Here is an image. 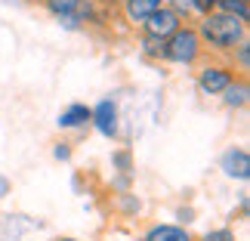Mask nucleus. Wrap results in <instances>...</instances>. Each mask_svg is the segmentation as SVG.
I'll use <instances>...</instances> for the list:
<instances>
[{
  "label": "nucleus",
  "instance_id": "1",
  "mask_svg": "<svg viewBox=\"0 0 250 241\" xmlns=\"http://www.w3.org/2000/svg\"><path fill=\"white\" fill-rule=\"evenodd\" d=\"M191 25H195L204 50L216 53V56H229L238 44L250 37V25L247 22L229 16V13H219V9H213V13H207V16H198Z\"/></svg>",
  "mask_w": 250,
  "mask_h": 241
},
{
  "label": "nucleus",
  "instance_id": "2",
  "mask_svg": "<svg viewBox=\"0 0 250 241\" xmlns=\"http://www.w3.org/2000/svg\"><path fill=\"white\" fill-rule=\"evenodd\" d=\"M204 53L207 50H204V44H201L195 25H179L164 41V56H161V62L176 65V68H195V65H201Z\"/></svg>",
  "mask_w": 250,
  "mask_h": 241
},
{
  "label": "nucleus",
  "instance_id": "3",
  "mask_svg": "<svg viewBox=\"0 0 250 241\" xmlns=\"http://www.w3.org/2000/svg\"><path fill=\"white\" fill-rule=\"evenodd\" d=\"M235 78L238 74H235V68L229 62H204V65H198V71H195V87H198L201 96H207V99H219L223 90Z\"/></svg>",
  "mask_w": 250,
  "mask_h": 241
},
{
  "label": "nucleus",
  "instance_id": "4",
  "mask_svg": "<svg viewBox=\"0 0 250 241\" xmlns=\"http://www.w3.org/2000/svg\"><path fill=\"white\" fill-rule=\"evenodd\" d=\"M90 127L108 142L121 136V109L114 96H102V99H96L90 105Z\"/></svg>",
  "mask_w": 250,
  "mask_h": 241
},
{
  "label": "nucleus",
  "instance_id": "5",
  "mask_svg": "<svg viewBox=\"0 0 250 241\" xmlns=\"http://www.w3.org/2000/svg\"><path fill=\"white\" fill-rule=\"evenodd\" d=\"M219 173L229 182H250V152L244 146H229L219 155Z\"/></svg>",
  "mask_w": 250,
  "mask_h": 241
},
{
  "label": "nucleus",
  "instance_id": "6",
  "mask_svg": "<svg viewBox=\"0 0 250 241\" xmlns=\"http://www.w3.org/2000/svg\"><path fill=\"white\" fill-rule=\"evenodd\" d=\"M179 25H186V22H182V19L164 3V6L155 9V13H151L146 22L139 25V34H142V37H155V41H167V37L176 31Z\"/></svg>",
  "mask_w": 250,
  "mask_h": 241
},
{
  "label": "nucleus",
  "instance_id": "7",
  "mask_svg": "<svg viewBox=\"0 0 250 241\" xmlns=\"http://www.w3.org/2000/svg\"><path fill=\"white\" fill-rule=\"evenodd\" d=\"M56 127L65 130V133L86 130L90 127V105L86 102H68L59 114H56Z\"/></svg>",
  "mask_w": 250,
  "mask_h": 241
},
{
  "label": "nucleus",
  "instance_id": "8",
  "mask_svg": "<svg viewBox=\"0 0 250 241\" xmlns=\"http://www.w3.org/2000/svg\"><path fill=\"white\" fill-rule=\"evenodd\" d=\"M139 241H195V235H191L188 226L179 223H151Z\"/></svg>",
  "mask_w": 250,
  "mask_h": 241
},
{
  "label": "nucleus",
  "instance_id": "9",
  "mask_svg": "<svg viewBox=\"0 0 250 241\" xmlns=\"http://www.w3.org/2000/svg\"><path fill=\"white\" fill-rule=\"evenodd\" d=\"M164 6V0H121V13H124V22L139 28L146 19L155 13V9Z\"/></svg>",
  "mask_w": 250,
  "mask_h": 241
},
{
  "label": "nucleus",
  "instance_id": "10",
  "mask_svg": "<svg viewBox=\"0 0 250 241\" xmlns=\"http://www.w3.org/2000/svg\"><path fill=\"white\" fill-rule=\"evenodd\" d=\"M219 102H223V109H229V111H244L247 102H250V84H247V78L238 74V78L223 90Z\"/></svg>",
  "mask_w": 250,
  "mask_h": 241
},
{
  "label": "nucleus",
  "instance_id": "11",
  "mask_svg": "<svg viewBox=\"0 0 250 241\" xmlns=\"http://www.w3.org/2000/svg\"><path fill=\"white\" fill-rule=\"evenodd\" d=\"M114 204H118V214H121L124 219H136V217L142 214V210H146V204H142V198H139L133 189H127V192H118V201H114Z\"/></svg>",
  "mask_w": 250,
  "mask_h": 241
},
{
  "label": "nucleus",
  "instance_id": "12",
  "mask_svg": "<svg viewBox=\"0 0 250 241\" xmlns=\"http://www.w3.org/2000/svg\"><path fill=\"white\" fill-rule=\"evenodd\" d=\"M229 65H232V68H238L235 74L247 78V71H250V37H247V41H241L232 53H229Z\"/></svg>",
  "mask_w": 250,
  "mask_h": 241
},
{
  "label": "nucleus",
  "instance_id": "13",
  "mask_svg": "<svg viewBox=\"0 0 250 241\" xmlns=\"http://www.w3.org/2000/svg\"><path fill=\"white\" fill-rule=\"evenodd\" d=\"M41 6H43L53 19H62V16H74V13H78L81 0H41Z\"/></svg>",
  "mask_w": 250,
  "mask_h": 241
},
{
  "label": "nucleus",
  "instance_id": "14",
  "mask_svg": "<svg viewBox=\"0 0 250 241\" xmlns=\"http://www.w3.org/2000/svg\"><path fill=\"white\" fill-rule=\"evenodd\" d=\"M216 9H219V13L235 16V19H241V22L250 25V0H219Z\"/></svg>",
  "mask_w": 250,
  "mask_h": 241
},
{
  "label": "nucleus",
  "instance_id": "15",
  "mask_svg": "<svg viewBox=\"0 0 250 241\" xmlns=\"http://www.w3.org/2000/svg\"><path fill=\"white\" fill-rule=\"evenodd\" d=\"M139 56L148 62H161L164 56V41H155V37H142L139 34Z\"/></svg>",
  "mask_w": 250,
  "mask_h": 241
},
{
  "label": "nucleus",
  "instance_id": "16",
  "mask_svg": "<svg viewBox=\"0 0 250 241\" xmlns=\"http://www.w3.org/2000/svg\"><path fill=\"white\" fill-rule=\"evenodd\" d=\"M111 167L118 170V173H127V176H133V170H136V164H133V155H130V149H118V152H111Z\"/></svg>",
  "mask_w": 250,
  "mask_h": 241
},
{
  "label": "nucleus",
  "instance_id": "17",
  "mask_svg": "<svg viewBox=\"0 0 250 241\" xmlns=\"http://www.w3.org/2000/svg\"><path fill=\"white\" fill-rule=\"evenodd\" d=\"M164 3H167L186 25H191V22L198 19V16H195V3H191V0H164Z\"/></svg>",
  "mask_w": 250,
  "mask_h": 241
},
{
  "label": "nucleus",
  "instance_id": "18",
  "mask_svg": "<svg viewBox=\"0 0 250 241\" xmlns=\"http://www.w3.org/2000/svg\"><path fill=\"white\" fill-rule=\"evenodd\" d=\"M195 241H238L235 238V232L229 226H216V229H207L201 238H195Z\"/></svg>",
  "mask_w": 250,
  "mask_h": 241
},
{
  "label": "nucleus",
  "instance_id": "19",
  "mask_svg": "<svg viewBox=\"0 0 250 241\" xmlns=\"http://www.w3.org/2000/svg\"><path fill=\"white\" fill-rule=\"evenodd\" d=\"M74 158V146L68 139H59V142H53V161H59V164H68Z\"/></svg>",
  "mask_w": 250,
  "mask_h": 241
},
{
  "label": "nucleus",
  "instance_id": "20",
  "mask_svg": "<svg viewBox=\"0 0 250 241\" xmlns=\"http://www.w3.org/2000/svg\"><path fill=\"white\" fill-rule=\"evenodd\" d=\"M56 25L62 28V31H71V34H81V31H86L83 28V22L78 16H62V19H56Z\"/></svg>",
  "mask_w": 250,
  "mask_h": 241
},
{
  "label": "nucleus",
  "instance_id": "21",
  "mask_svg": "<svg viewBox=\"0 0 250 241\" xmlns=\"http://www.w3.org/2000/svg\"><path fill=\"white\" fill-rule=\"evenodd\" d=\"M176 223L179 226H191L195 223V207H176Z\"/></svg>",
  "mask_w": 250,
  "mask_h": 241
},
{
  "label": "nucleus",
  "instance_id": "22",
  "mask_svg": "<svg viewBox=\"0 0 250 241\" xmlns=\"http://www.w3.org/2000/svg\"><path fill=\"white\" fill-rule=\"evenodd\" d=\"M195 3V16H207V13H213L219 0H191Z\"/></svg>",
  "mask_w": 250,
  "mask_h": 241
},
{
  "label": "nucleus",
  "instance_id": "23",
  "mask_svg": "<svg viewBox=\"0 0 250 241\" xmlns=\"http://www.w3.org/2000/svg\"><path fill=\"white\" fill-rule=\"evenodd\" d=\"M9 195H13V179H9L6 173H0V201L9 198Z\"/></svg>",
  "mask_w": 250,
  "mask_h": 241
},
{
  "label": "nucleus",
  "instance_id": "24",
  "mask_svg": "<svg viewBox=\"0 0 250 241\" xmlns=\"http://www.w3.org/2000/svg\"><path fill=\"white\" fill-rule=\"evenodd\" d=\"M56 241H83V238H78V235H59Z\"/></svg>",
  "mask_w": 250,
  "mask_h": 241
},
{
  "label": "nucleus",
  "instance_id": "25",
  "mask_svg": "<svg viewBox=\"0 0 250 241\" xmlns=\"http://www.w3.org/2000/svg\"><path fill=\"white\" fill-rule=\"evenodd\" d=\"M105 3H114V6H121V0H105Z\"/></svg>",
  "mask_w": 250,
  "mask_h": 241
},
{
  "label": "nucleus",
  "instance_id": "26",
  "mask_svg": "<svg viewBox=\"0 0 250 241\" xmlns=\"http://www.w3.org/2000/svg\"><path fill=\"white\" fill-rule=\"evenodd\" d=\"M96 3H105V0H96Z\"/></svg>",
  "mask_w": 250,
  "mask_h": 241
}]
</instances>
